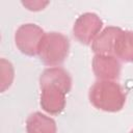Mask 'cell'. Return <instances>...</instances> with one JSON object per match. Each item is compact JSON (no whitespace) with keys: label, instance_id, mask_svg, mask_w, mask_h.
<instances>
[{"label":"cell","instance_id":"7","mask_svg":"<svg viewBox=\"0 0 133 133\" xmlns=\"http://www.w3.org/2000/svg\"><path fill=\"white\" fill-rule=\"evenodd\" d=\"M55 85L69 94L72 88V78L70 74L60 66H52L45 69L39 76V86Z\"/></svg>","mask_w":133,"mask_h":133},{"label":"cell","instance_id":"2","mask_svg":"<svg viewBox=\"0 0 133 133\" xmlns=\"http://www.w3.org/2000/svg\"><path fill=\"white\" fill-rule=\"evenodd\" d=\"M70 52V41L60 32H46L39 46L38 54L41 61L52 68L59 66L64 62Z\"/></svg>","mask_w":133,"mask_h":133},{"label":"cell","instance_id":"8","mask_svg":"<svg viewBox=\"0 0 133 133\" xmlns=\"http://www.w3.org/2000/svg\"><path fill=\"white\" fill-rule=\"evenodd\" d=\"M122 28L116 26L105 27L91 43V50L95 54L113 55V48L115 38Z\"/></svg>","mask_w":133,"mask_h":133},{"label":"cell","instance_id":"5","mask_svg":"<svg viewBox=\"0 0 133 133\" xmlns=\"http://www.w3.org/2000/svg\"><path fill=\"white\" fill-rule=\"evenodd\" d=\"M92 72L97 80L116 81L121 75V61L114 55L95 54L91 61Z\"/></svg>","mask_w":133,"mask_h":133},{"label":"cell","instance_id":"13","mask_svg":"<svg viewBox=\"0 0 133 133\" xmlns=\"http://www.w3.org/2000/svg\"><path fill=\"white\" fill-rule=\"evenodd\" d=\"M130 133H133V129H132V130H131V131H130Z\"/></svg>","mask_w":133,"mask_h":133},{"label":"cell","instance_id":"4","mask_svg":"<svg viewBox=\"0 0 133 133\" xmlns=\"http://www.w3.org/2000/svg\"><path fill=\"white\" fill-rule=\"evenodd\" d=\"M103 22L97 14L84 12L80 15L73 25V35L82 45H91L102 31Z\"/></svg>","mask_w":133,"mask_h":133},{"label":"cell","instance_id":"3","mask_svg":"<svg viewBox=\"0 0 133 133\" xmlns=\"http://www.w3.org/2000/svg\"><path fill=\"white\" fill-rule=\"evenodd\" d=\"M45 33L46 32L36 24H23L19 26L15 32L16 47L21 53L27 56H35L38 54L39 46Z\"/></svg>","mask_w":133,"mask_h":133},{"label":"cell","instance_id":"12","mask_svg":"<svg viewBox=\"0 0 133 133\" xmlns=\"http://www.w3.org/2000/svg\"><path fill=\"white\" fill-rule=\"evenodd\" d=\"M22 4L28 10L39 11V10H43L49 4V2L48 1H23Z\"/></svg>","mask_w":133,"mask_h":133},{"label":"cell","instance_id":"1","mask_svg":"<svg viewBox=\"0 0 133 133\" xmlns=\"http://www.w3.org/2000/svg\"><path fill=\"white\" fill-rule=\"evenodd\" d=\"M126 92L116 81L97 80L89 88L90 104L105 112H118L126 103Z\"/></svg>","mask_w":133,"mask_h":133},{"label":"cell","instance_id":"9","mask_svg":"<svg viewBox=\"0 0 133 133\" xmlns=\"http://www.w3.org/2000/svg\"><path fill=\"white\" fill-rule=\"evenodd\" d=\"M113 55L121 61L133 62V31L121 30L115 38Z\"/></svg>","mask_w":133,"mask_h":133},{"label":"cell","instance_id":"6","mask_svg":"<svg viewBox=\"0 0 133 133\" xmlns=\"http://www.w3.org/2000/svg\"><path fill=\"white\" fill-rule=\"evenodd\" d=\"M66 94L55 85H45L41 87L39 104L44 111L49 114H59L65 107Z\"/></svg>","mask_w":133,"mask_h":133},{"label":"cell","instance_id":"11","mask_svg":"<svg viewBox=\"0 0 133 133\" xmlns=\"http://www.w3.org/2000/svg\"><path fill=\"white\" fill-rule=\"evenodd\" d=\"M15 79V69L12 63L5 59H0V90L1 92H4L6 89H8Z\"/></svg>","mask_w":133,"mask_h":133},{"label":"cell","instance_id":"10","mask_svg":"<svg viewBox=\"0 0 133 133\" xmlns=\"http://www.w3.org/2000/svg\"><path fill=\"white\" fill-rule=\"evenodd\" d=\"M27 133H57V126L55 121L42 113L33 112L26 121Z\"/></svg>","mask_w":133,"mask_h":133}]
</instances>
